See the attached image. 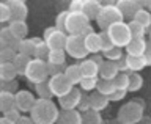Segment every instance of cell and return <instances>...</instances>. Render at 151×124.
<instances>
[{
	"instance_id": "obj_14",
	"label": "cell",
	"mask_w": 151,
	"mask_h": 124,
	"mask_svg": "<svg viewBox=\"0 0 151 124\" xmlns=\"http://www.w3.org/2000/svg\"><path fill=\"white\" fill-rule=\"evenodd\" d=\"M83 41H85V47H87L88 54L93 55V54H102V49H101V35L96 32H91V33H87L83 35Z\"/></svg>"
},
{
	"instance_id": "obj_22",
	"label": "cell",
	"mask_w": 151,
	"mask_h": 124,
	"mask_svg": "<svg viewBox=\"0 0 151 124\" xmlns=\"http://www.w3.org/2000/svg\"><path fill=\"white\" fill-rule=\"evenodd\" d=\"M90 101H91V108L93 110H98V112H102L104 108H107L110 99L106 94L99 93V91H91L90 94Z\"/></svg>"
},
{
	"instance_id": "obj_39",
	"label": "cell",
	"mask_w": 151,
	"mask_h": 124,
	"mask_svg": "<svg viewBox=\"0 0 151 124\" xmlns=\"http://www.w3.org/2000/svg\"><path fill=\"white\" fill-rule=\"evenodd\" d=\"M121 57H124V54H123V47L113 46L110 50L104 52V58H106V60H110V61H116V60H120Z\"/></svg>"
},
{
	"instance_id": "obj_28",
	"label": "cell",
	"mask_w": 151,
	"mask_h": 124,
	"mask_svg": "<svg viewBox=\"0 0 151 124\" xmlns=\"http://www.w3.org/2000/svg\"><path fill=\"white\" fill-rule=\"evenodd\" d=\"M66 50L65 49H50L47 55V61L52 65H63L66 63Z\"/></svg>"
},
{
	"instance_id": "obj_33",
	"label": "cell",
	"mask_w": 151,
	"mask_h": 124,
	"mask_svg": "<svg viewBox=\"0 0 151 124\" xmlns=\"http://www.w3.org/2000/svg\"><path fill=\"white\" fill-rule=\"evenodd\" d=\"M115 83H113V80H107V79H101L99 77V82H98V88L96 91L106 94V96H110V94L115 91Z\"/></svg>"
},
{
	"instance_id": "obj_52",
	"label": "cell",
	"mask_w": 151,
	"mask_h": 124,
	"mask_svg": "<svg viewBox=\"0 0 151 124\" xmlns=\"http://www.w3.org/2000/svg\"><path fill=\"white\" fill-rule=\"evenodd\" d=\"M145 60H146V65L151 66V42L148 41V47H146V50H145Z\"/></svg>"
},
{
	"instance_id": "obj_51",
	"label": "cell",
	"mask_w": 151,
	"mask_h": 124,
	"mask_svg": "<svg viewBox=\"0 0 151 124\" xmlns=\"http://www.w3.org/2000/svg\"><path fill=\"white\" fill-rule=\"evenodd\" d=\"M16 124H35V121L32 120V116H25V115H22L21 118L17 120Z\"/></svg>"
},
{
	"instance_id": "obj_5",
	"label": "cell",
	"mask_w": 151,
	"mask_h": 124,
	"mask_svg": "<svg viewBox=\"0 0 151 124\" xmlns=\"http://www.w3.org/2000/svg\"><path fill=\"white\" fill-rule=\"evenodd\" d=\"M90 27V19L82 11H69L66 19V33L68 35H82Z\"/></svg>"
},
{
	"instance_id": "obj_4",
	"label": "cell",
	"mask_w": 151,
	"mask_h": 124,
	"mask_svg": "<svg viewBox=\"0 0 151 124\" xmlns=\"http://www.w3.org/2000/svg\"><path fill=\"white\" fill-rule=\"evenodd\" d=\"M107 33H109V36H110L113 46L123 47V49H124L132 39V33H131L129 24L124 22V21L112 24V25L107 28Z\"/></svg>"
},
{
	"instance_id": "obj_24",
	"label": "cell",
	"mask_w": 151,
	"mask_h": 124,
	"mask_svg": "<svg viewBox=\"0 0 151 124\" xmlns=\"http://www.w3.org/2000/svg\"><path fill=\"white\" fill-rule=\"evenodd\" d=\"M8 27L17 39H25L27 38L28 25H27L25 21H11V22H8Z\"/></svg>"
},
{
	"instance_id": "obj_60",
	"label": "cell",
	"mask_w": 151,
	"mask_h": 124,
	"mask_svg": "<svg viewBox=\"0 0 151 124\" xmlns=\"http://www.w3.org/2000/svg\"><path fill=\"white\" fill-rule=\"evenodd\" d=\"M102 124H107V123H106V121H104V123H102Z\"/></svg>"
},
{
	"instance_id": "obj_63",
	"label": "cell",
	"mask_w": 151,
	"mask_h": 124,
	"mask_svg": "<svg viewBox=\"0 0 151 124\" xmlns=\"http://www.w3.org/2000/svg\"><path fill=\"white\" fill-rule=\"evenodd\" d=\"M55 124H57V123H55Z\"/></svg>"
},
{
	"instance_id": "obj_44",
	"label": "cell",
	"mask_w": 151,
	"mask_h": 124,
	"mask_svg": "<svg viewBox=\"0 0 151 124\" xmlns=\"http://www.w3.org/2000/svg\"><path fill=\"white\" fill-rule=\"evenodd\" d=\"M91 108V101H90V94H87L83 91V94H82V99H80V104H79V107H77V110L79 112H87V110H90Z\"/></svg>"
},
{
	"instance_id": "obj_58",
	"label": "cell",
	"mask_w": 151,
	"mask_h": 124,
	"mask_svg": "<svg viewBox=\"0 0 151 124\" xmlns=\"http://www.w3.org/2000/svg\"><path fill=\"white\" fill-rule=\"evenodd\" d=\"M148 38H150V42H151V27L148 28Z\"/></svg>"
},
{
	"instance_id": "obj_47",
	"label": "cell",
	"mask_w": 151,
	"mask_h": 124,
	"mask_svg": "<svg viewBox=\"0 0 151 124\" xmlns=\"http://www.w3.org/2000/svg\"><path fill=\"white\" fill-rule=\"evenodd\" d=\"M85 0H68V11H82Z\"/></svg>"
},
{
	"instance_id": "obj_29",
	"label": "cell",
	"mask_w": 151,
	"mask_h": 124,
	"mask_svg": "<svg viewBox=\"0 0 151 124\" xmlns=\"http://www.w3.org/2000/svg\"><path fill=\"white\" fill-rule=\"evenodd\" d=\"M134 21H137L139 24H142L145 28H150V27H151V11H150L148 8H140L139 11L135 13Z\"/></svg>"
},
{
	"instance_id": "obj_43",
	"label": "cell",
	"mask_w": 151,
	"mask_h": 124,
	"mask_svg": "<svg viewBox=\"0 0 151 124\" xmlns=\"http://www.w3.org/2000/svg\"><path fill=\"white\" fill-rule=\"evenodd\" d=\"M68 13H69V11H61L58 16H57V19H55V27L58 28V30L66 32V19H68Z\"/></svg>"
},
{
	"instance_id": "obj_2",
	"label": "cell",
	"mask_w": 151,
	"mask_h": 124,
	"mask_svg": "<svg viewBox=\"0 0 151 124\" xmlns=\"http://www.w3.org/2000/svg\"><path fill=\"white\" fill-rule=\"evenodd\" d=\"M145 112V102L143 99H132V101L123 104L118 110V120H121L126 124H137L143 118Z\"/></svg>"
},
{
	"instance_id": "obj_55",
	"label": "cell",
	"mask_w": 151,
	"mask_h": 124,
	"mask_svg": "<svg viewBox=\"0 0 151 124\" xmlns=\"http://www.w3.org/2000/svg\"><path fill=\"white\" fill-rule=\"evenodd\" d=\"M137 124H151V118H146V116H143L142 120L137 123Z\"/></svg>"
},
{
	"instance_id": "obj_31",
	"label": "cell",
	"mask_w": 151,
	"mask_h": 124,
	"mask_svg": "<svg viewBox=\"0 0 151 124\" xmlns=\"http://www.w3.org/2000/svg\"><path fill=\"white\" fill-rule=\"evenodd\" d=\"M82 116H83V124H102L104 123L101 113H99L98 110H93V108L83 112Z\"/></svg>"
},
{
	"instance_id": "obj_45",
	"label": "cell",
	"mask_w": 151,
	"mask_h": 124,
	"mask_svg": "<svg viewBox=\"0 0 151 124\" xmlns=\"http://www.w3.org/2000/svg\"><path fill=\"white\" fill-rule=\"evenodd\" d=\"M2 91H9L16 94L19 91V83L17 80H9V82H2Z\"/></svg>"
},
{
	"instance_id": "obj_6",
	"label": "cell",
	"mask_w": 151,
	"mask_h": 124,
	"mask_svg": "<svg viewBox=\"0 0 151 124\" xmlns=\"http://www.w3.org/2000/svg\"><path fill=\"white\" fill-rule=\"evenodd\" d=\"M120 21H124L123 13L120 11V8L116 5H110V6H102L101 13H99V16L96 19V24L101 30H107L112 24L120 22Z\"/></svg>"
},
{
	"instance_id": "obj_38",
	"label": "cell",
	"mask_w": 151,
	"mask_h": 124,
	"mask_svg": "<svg viewBox=\"0 0 151 124\" xmlns=\"http://www.w3.org/2000/svg\"><path fill=\"white\" fill-rule=\"evenodd\" d=\"M49 46L46 44L44 39H40L36 44V50H35V57L33 58H42V60H47V55H49Z\"/></svg>"
},
{
	"instance_id": "obj_48",
	"label": "cell",
	"mask_w": 151,
	"mask_h": 124,
	"mask_svg": "<svg viewBox=\"0 0 151 124\" xmlns=\"http://www.w3.org/2000/svg\"><path fill=\"white\" fill-rule=\"evenodd\" d=\"M47 66H49V75L50 77L52 75L65 72V69H66V66H63V65H52V63H49V61H47Z\"/></svg>"
},
{
	"instance_id": "obj_12",
	"label": "cell",
	"mask_w": 151,
	"mask_h": 124,
	"mask_svg": "<svg viewBox=\"0 0 151 124\" xmlns=\"http://www.w3.org/2000/svg\"><path fill=\"white\" fill-rule=\"evenodd\" d=\"M11 8V21H25L28 16L27 3L22 0H5Z\"/></svg>"
},
{
	"instance_id": "obj_49",
	"label": "cell",
	"mask_w": 151,
	"mask_h": 124,
	"mask_svg": "<svg viewBox=\"0 0 151 124\" xmlns=\"http://www.w3.org/2000/svg\"><path fill=\"white\" fill-rule=\"evenodd\" d=\"M127 93V90H115L110 96H109V99H110V102H118V101H123Z\"/></svg>"
},
{
	"instance_id": "obj_26",
	"label": "cell",
	"mask_w": 151,
	"mask_h": 124,
	"mask_svg": "<svg viewBox=\"0 0 151 124\" xmlns=\"http://www.w3.org/2000/svg\"><path fill=\"white\" fill-rule=\"evenodd\" d=\"M65 74H66V77L71 80V83H73V85H79L80 82H82V79H83L80 65H69V66H66Z\"/></svg>"
},
{
	"instance_id": "obj_10",
	"label": "cell",
	"mask_w": 151,
	"mask_h": 124,
	"mask_svg": "<svg viewBox=\"0 0 151 124\" xmlns=\"http://www.w3.org/2000/svg\"><path fill=\"white\" fill-rule=\"evenodd\" d=\"M82 94H83V91L80 90V87L77 88V85H76L68 94L58 97V105L61 107V110H76L80 104Z\"/></svg>"
},
{
	"instance_id": "obj_13",
	"label": "cell",
	"mask_w": 151,
	"mask_h": 124,
	"mask_svg": "<svg viewBox=\"0 0 151 124\" xmlns=\"http://www.w3.org/2000/svg\"><path fill=\"white\" fill-rule=\"evenodd\" d=\"M146 47H148V41L145 38H132L131 42L124 47V50H126V55L143 57Z\"/></svg>"
},
{
	"instance_id": "obj_19",
	"label": "cell",
	"mask_w": 151,
	"mask_h": 124,
	"mask_svg": "<svg viewBox=\"0 0 151 124\" xmlns=\"http://www.w3.org/2000/svg\"><path fill=\"white\" fill-rule=\"evenodd\" d=\"M101 9H102V5L99 3L98 0H85L82 13L90 19V22H91V21H96V19H98Z\"/></svg>"
},
{
	"instance_id": "obj_30",
	"label": "cell",
	"mask_w": 151,
	"mask_h": 124,
	"mask_svg": "<svg viewBox=\"0 0 151 124\" xmlns=\"http://www.w3.org/2000/svg\"><path fill=\"white\" fill-rule=\"evenodd\" d=\"M30 57H27V55H22V54H17L16 57H14V60H13V65L16 66V69H17V72L19 75H24L25 74V71H27V66L28 63H30Z\"/></svg>"
},
{
	"instance_id": "obj_42",
	"label": "cell",
	"mask_w": 151,
	"mask_h": 124,
	"mask_svg": "<svg viewBox=\"0 0 151 124\" xmlns=\"http://www.w3.org/2000/svg\"><path fill=\"white\" fill-rule=\"evenodd\" d=\"M0 21L11 22V8L6 2H2V5H0Z\"/></svg>"
},
{
	"instance_id": "obj_18",
	"label": "cell",
	"mask_w": 151,
	"mask_h": 124,
	"mask_svg": "<svg viewBox=\"0 0 151 124\" xmlns=\"http://www.w3.org/2000/svg\"><path fill=\"white\" fill-rule=\"evenodd\" d=\"M116 6L120 8V11L123 13L124 19H126V17L134 19L135 13L140 9L139 3H137L135 0H116Z\"/></svg>"
},
{
	"instance_id": "obj_35",
	"label": "cell",
	"mask_w": 151,
	"mask_h": 124,
	"mask_svg": "<svg viewBox=\"0 0 151 124\" xmlns=\"http://www.w3.org/2000/svg\"><path fill=\"white\" fill-rule=\"evenodd\" d=\"M127 24H129L132 38H145V35H148V28H145L142 24H139L137 21H134V19H131Z\"/></svg>"
},
{
	"instance_id": "obj_37",
	"label": "cell",
	"mask_w": 151,
	"mask_h": 124,
	"mask_svg": "<svg viewBox=\"0 0 151 124\" xmlns=\"http://www.w3.org/2000/svg\"><path fill=\"white\" fill-rule=\"evenodd\" d=\"M113 83H115L116 90H127L129 88V71L127 72H120L113 79Z\"/></svg>"
},
{
	"instance_id": "obj_20",
	"label": "cell",
	"mask_w": 151,
	"mask_h": 124,
	"mask_svg": "<svg viewBox=\"0 0 151 124\" xmlns=\"http://www.w3.org/2000/svg\"><path fill=\"white\" fill-rule=\"evenodd\" d=\"M16 75H19L16 66L13 61H2L0 65V79L2 82H9V80H16Z\"/></svg>"
},
{
	"instance_id": "obj_21",
	"label": "cell",
	"mask_w": 151,
	"mask_h": 124,
	"mask_svg": "<svg viewBox=\"0 0 151 124\" xmlns=\"http://www.w3.org/2000/svg\"><path fill=\"white\" fill-rule=\"evenodd\" d=\"M80 69H82L83 77H99V65L91 58H85L80 61Z\"/></svg>"
},
{
	"instance_id": "obj_61",
	"label": "cell",
	"mask_w": 151,
	"mask_h": 124,
	"mask_svg": "<svg viewBox=\"0 0 151 124\" xmlns=\"http://www.w3.org/2000/svg\"><path fill=\"white\" fill-rule=\"evenodd\" d=\"M22 2H27V0H22Z\"/></svg>"
},
{
	"instance_id": "obj_50",
	"label": "cell",
	"mask_w": 151,
	"mask_h": 124,
	"mask_svg": "<svg viewBox=\"0 0 151 124\" xmlns=\"http://www.w3.org/2000/svg\"><path fill=\"white\" fill-rule=\"evenodd\" d=\"M116 66L120 69V72H127V63H126V55L121 57L120 60H116Z\"/></svg>"
},
{
	"instance_id": "obj_54",
	"label": "cell",
	"mask_w": 151,
	"mask_h": 124,
	"mask_svg": "<svg viewBox=\"0 0 151 124\" xmlns=\"http://www.w3.org/2000/svg\"><path fill=\"white\" fill-rule=\"evenodd\" d=\"M135 2L139 3V6H140V8H148V5H150L151 0H135Z\"/></svg>"
},
{
	"instance_id": "obj_53",
	"label": "cell",
	"mask_w": 151,
	"mask_h": 124,
	"mask_svg": "<svg viewBox=\"0 0 151 124\" xmlns=\"http://www.w3.org/2000/svg\"><path fill=\"white\" fill-rule=\"evenodd\" d=\"M102 6H110V5H116V0H98Z\"/></svg>"
},
{
	"instance_id": "obj_62",
	"label": "cell",
	"mask_w": 151,
	"mask_h": 124,
	"mask_svg": "<svg viewBox=\"0 0 151 124\" xmlns=\"http://www.w3.org/2000/svg\"><path fill=\"white\" fill-rule=\"evenodd\" d=\"M3 2H5V0H3Z\"/></svg>"
},
{
	"instance_id": "obj_7",
	"label": "cell",
	"mask_w": 151,
	"mask_h": 124,
	"mask_svg": "<svg viewBox=\"0 0 151 124\" xmlns=\"http://www.w3.org/2000/svg\"><path fill=\"white\" fill-rule=\"evenodd\" d=\"M65 50L69 57H73L76 60H85L88 55V50L85 47V41L82 35H69Z\"/></svg>"
},
{
	"instance_id": "obj_17",
	"label": "cell",
	"mask_w": 151,
	"mask_h": 124,
	"mask_svg": "<svg viewBox=\"0 0 151 124\" xmlns=\"http://www.w3.org/2000/svg\"><path fill=\"white\" fill-rule=\"evenodd\" d=\"M118 74H120V69H118V66H116V61L106 60L101 66H99V77L101 79L113 80Z\"/></svg>"
},
{
	"instance_id": "obj_32",
	"label": "cell",
	"mask_w": 151,
	"mask_h": 124,
	"mask_svg": "<svg viewBox=\"0 0 151 124\" xmlns=\"http://www.w3.org/2000/svg\"><path fill=\"white\" fill-rule=\"evenodd\" d=\"M35 91H36V94H38L40 99H52V96H54V93H52V90L49 87V80L41 82V83H36L35 85Z\"/></svg>"
},
{
	"instance_id": "obj_8",
	"label": "cell",
	"mask_w": 151,
	"mask_h": 124,
	"mask_svg": "<svg viewBox=\"0 0 151 124\" xmlns=\"http://www.w3.org/2000/svg\"><path fill=\"white\" fill-rule=\"evenodd\" d=\"M68 33L63 30H58L55 25L46 28L42 39L46 41V44L49 46V49H65L66 41H68Z\"/></svg>"
},
{
	"instance_id": "obj_46",
	"label": "cell",
	"mask_w": 151,
	"mask_h": 124,
	"mask_svg": "<svg viewBox=\"0 0 151 124\" xmlns=\"http://www.w3.org/2000/svg\"><path fill=\"white\" fill-rule=\"evenodd\" d=\"M3 116H5V118H8V120H11V121H14V123H17V120L22 116V112L19 110L17 107H14V108H11V110L5 112V113H3Z\"/></svg>"
},
{
	"instance_id": "obj_16",
	"label": "cell",
	"mask_w": 151,
	"mask_h": 124,
	"mask_svg": "<svg viewBox=\"0 0 151 124\" xmlns=\"http://www.w3.org/2000/svg\"><path fill=\"white\" fill-rule=\"evenodd\" d=\"M22 39H17L16 36L13 35V32L9 30V27H3L2 32H0V42H2V47H13L14 50L19 52V44H21Z\"/></svg>"
},
{
	"instance_id": "obj_57",
	"label": "cell",
	"mask_w": 151,
	"mask_h": 124,
	"mask_svg": "<svg viewBox=\"0 0 151 124\" xmlns=\"http://www.w3.org/2000/svg\"><path fill=\"white\" fill-rule=\"evenodd\" d=\"M0 124H16L14 121H11V120H8V118H2V120H0Z\"/></svg>"
},
{
	"instance_id": "obj_15",
	"label": "cell",
	"mask_w": 151,
	"mask_h": 124,
	"mask_svg": "<svg viewBox=\"0 0 151 124\" xmlns=\"http://www.w3.org/2000/svg\"><path fill=\"white\" fill-rule=\"evenodd\" d=\"M57 124H83L82 112L76 110H61Z\"/></svg>"
},
{
	"instance_id": "obj_59",
	"label": "cell",
	"mask_w": 151,
	"mask_h": 124,
	"mask_svg": "<svg viewBox=\"0 0 151 124\" xmlns=\"http://www.w3.org/2000/svg\"><path fill=\"white\" fill-rule=\"evenodd\" d=\"M148 9H150V11H151V2H150V5H148Z\"/></svg>"
},
{
	"instance_id": "obj_34",
	"label": "cell",
	"mask_w": 151,
	"mask_h": 124,
	"mask_svg": "<svg viewBox=\"0 0 151 124\" xmlns=\"http://www.w3.org/2000/svg\"><path fill=\"white\" fill-rule=\"evenodd\" d=\"M142 87H143V77L139 72H129V88H127V91L135 93Z\"/></svg>"
},
{
	"instance_id": "obj_40",
	"label": "cell",
	"mask_w": 151,
	"mask_h": 124,
	"mask_svg": "<svg viewBox=\"0 0 151 124\" xmlns=\"http://www.w3.org/2000/svg\"><path fill=\"white\" fill-rule=\"evenodd\" d=\"M99 35H101V49H102V54L107 50H110L113 47V42L110 39V36H109L107 30H101L99 32Z\"/></svg>"
},
{
	"instance_id": "obj_11",
	"label": "cell",
	"mask_w": 151,
	"mask_h": 124,
	"mask_svg": "<svg viewBox=\"0 0 151 124\" xmlns=\"http://www.w3.org/2000/svg\"><path fill=\"white\" fill-rule=\"evenodd\" d=\"M35 102H36L35 94L32 91H28V90H19L16 93V107L22 113H30Z\"/></svg>"
},
{
	"instance_id": "obj_36",
	"label": "cell",
	"mask_w": 151,
	"mask_h": 124,
	"mask_svg": "<svg viewBox=\"0 0 151 124\" xmlns=\"http://www.w3.org/2000/svg\"><path fill=\"white\" fill-rule=\"evenodd\" d=\"M98 82H99V77H83L82 82L79 83V87H80V90H82V91H85V93L96 91Z\"/></svg>"
},
{
	"instance_id": "obj_56",
	"label": "cell",
	"mask_w": 151,
	"mask_h": 124,
	"mask_svg": "<svg viewBox=\"0 0 151 124\" xmlns=\"http://www.w3.org/2000/svg\"><path fill=\"white\" fill-rule=\"evenodd\" d=\"M107 124H126V123H123L121 120H118V118H115V120H109Z\"/></svg>"
},
{
	"instance_id": "obj_25",
	"label": "cell",
	"mask_w": 151,
	"mask_h": 124,
	"mask_svg": "<svg viewBox=\"0 0 151 124\" xmlns=\"http://www.w3.org/2000/svg\"><path fill=\"white\" fill-rule=\"evenodd\" d=\"M126 63L129 72H140L143 68L148 66L145 57H134V55H126Z\"/></svg>"
},
{
	"instance_id": "obj_41",
	"label": "cell",
	"mask_w": 151,
	"mask_h": 124,
	"mask_svg": "<svg viewBox=\"0 0 151 124\" xmlns=\"http://www.w3.org/2000/svg\"><path fill=\"white\" fill-rule=\"evenodd\" d=\"M19 54L17 50H14L13 47H2V50H0V58L2 61H13L14 57Z\"/></svg>"
},
{
	"instance_id": "obj_1",
	"label": "cell",
	"mask_w": 151,
	"mask_h": 124,
	"mask_svg": "<svg viewBox=\"0 0 151 124\" xmlns=\"http://www.w3.org/2000/svg\"><path fill=\"white\" fill-rule=\"evenodd\" d=\"M35 124H55L58 121L60 110L52 99H36L35 105L30 112Z\"/></svg>"
},
{
	"instance_id": "obj_9",
	"label": "cell",
	"mask_w": 151,
	"mask_h": 124,
	"mask_svg": "<svg viewBox=\"0 0 151 124\" xmlns=\"http://www.w3.org/2000/svg\"><path fill=\"white\" fill-rule=\"evenodd\" d=\"M49 87H50L55 97H61V96H65V94H68L76 85L71 83V80L66 77L65 72H61V74L49 77Z\"/></svg>"
},
{
	"instance_id": "obj_3",
	"label": "cell",
	"mask_w": 151,
	"mask_h": 124,
	"mask_svg": "<svg viewBox=\"0 0 151 124\" xmlns=\"http://www.w3.org/2000/svg\"><path fill=\"white\" fill-rule=\"evenodd\" d=\"M28 82H32L33 85L36 83H41V82H46L49 80V66H47V60H42V58H32L30 63L27 66V71L24 74Z\"/></svg>"
},
{
	"instance_id": "obj_27",
	"label": "cell",
	"mask_w": 151,
	"mask_h": 124,
	"mask_svg": "<svg viewBox=\"0 0 151 124\" xmlns=\"http://www.w3.org/2000/svg\"><path fill=\"white\" fill-rule=\"evenodd\" d=\"M14 107H16V94L9 93V91L0 93V108H2V113L11 110Z\"/></svg>"
},
{
	"instance_id": "obj_23",
	"label": "cell",
	"mask_w": 151,
	"mask_h": 124,
	"mask_svg": "<svg viewBox=\"0 0 151 124\" xmlns=\"http://www.w3.org/2000/svg\"><path fill=\"white\" fill-rule=\"evenodd\" d=\"M38 41H40V38H25V39H22L21 44H19V54L33 58V57H35Z\"/></svg>"
}]
</instances>
